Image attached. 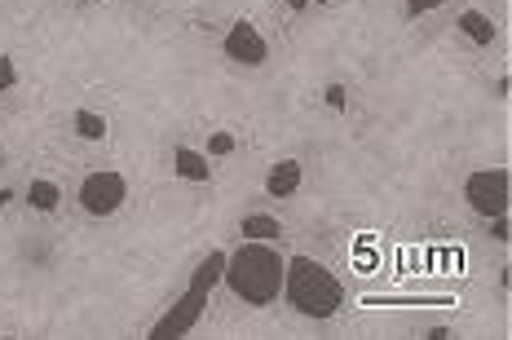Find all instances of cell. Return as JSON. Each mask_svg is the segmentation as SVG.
I'll return each instance as SVG.
<instances>
[{
  "instance_id": "cell-15",
  "label": "cell",
  "mask_w": 512,
  "mask_h": 340,
  "mask_svg": "<svg viewBox=\"0 0 512 340\" xmlns=\"http://www.w3.org/2000/svg\"><path fill=\"white\" fill-rule=\"evenodd\" d=\"M18 80V71H14V58H0V93L9 89V84Z\"/></svg>"
},
{
  "instance_id": "cell-3",
  "label": "cell",
  "mask_w": 512,
  "mask_h": 340,
  "mask_svg": "<svg viewBox=\"0 0 512 340\" xmlns=\"http://www.w3.org/2000/svg\"><path fill=\"white\" fill-rule=\"evenodd\" d=\"M226 252H212V257L195 270V279H190V292L181 296V301L168 310L159 323L151 327V340H173V336H186L190 327L204 318V305H208V292H212V283L217 279H226Z\"/></svg>"
},
{
  "instance_id": "cell-6",
  "label": "cell",
  "mask_w": 512,
  "mask_h": 340,
  "mask_svg": "<svg viewBox=\"0 0 512 340\" xmlns=\"http://www.w3.org/2000/svg\"><path fill=\"white\" fill-rule=\"evenodd\" d=\"M226 58L239 62V67H261V62L270 58V45H265V36L256 31V23L239 18V23L226 31Z\"/></svg>"
},
{
  "instance_id": "cell-12",
  "label": "cell",
  "mask_w": 512,
  "mask_h": 340,
  "mask_svg": "<svg viewBox=\"0 0 512 340\" xmlns=\"http://www.w3.org/2000/svg\"><path fill=\"white\" fill-rule=\"evenodd\" d=\"M76 133L84 137V142H102V137L111 133V129H106V120H102L98 111H89V106H80V111H76Z\"/></svg>"
},
{
  "instance_id": "cell-9",
  "label": "cell",
  "mask_w": 512,
  "mask_h": 340,
  "mask_svg": "<svg viewBox=\"0 0 512 340\" xmlns=\"http://www.w3.org/2000/svg\"><path fill=\"white\" fill-rule=\"evenodd\" d=\"M460 31L473 40V45H490V40L499 36L495 23H490L486 14H477V9H464V14H460Z\"/></svg>"
},
{
  "instance_id": "cell-5",
  "label": "cell",
  "mask_w": 512,
  "mask_h": 340,
  "mask_svg": "<svg viewBox=\"0 0 512 340\" xmlns=\"http://www.w3.org/2000/svg\"><path fill=\"white\" fill-rule=\"evenodd\" d=\"M124 199H128V182L111 168H98V173H89L80 182V208L89 217H111V212L124 208Z\"/></svg>"
},
{
  "instance_id": "cell-16",
  "label": "cell",
  "mask_w": 512,
  "mask_h": 340,
  "mask_svg": "<svg viewBox=\"0 0 512 340\" xmlns=\"http://www.w3.org/2000/svg\"><path fill=\"white\" fill-rule=\"evenodd\" d=\"M287 5H292V9H305V5H309V0H287Z\"/></svg>"
},
{
  "instance_id": "cell-10",
  "label": "cell",
  "mask_w": 512,
  "mask_h": 340,
  "mask_svg": "<svg viewBox=\"0 0 512 340\" xmlns=\"http://www.w3.org/2000/svg\"><path fill=\"white\" fill-rule=\"evenodd\" d=\"M27 204L36 208V212H53L62 204V190H58V182H49V177H36V182L27 186Z\"/></svg>"
},
{
  "instance_id": "cell-7",
  "label": "cell",
  "mask_w": 512,
  "mask_h": 340,
  "mask_svg": "<svg viewBox=\"0 0 512 340\" xmlns=\"http://www.w3.org/2000/svg\"><path fill=\"white\" fill-rule=\"evenodd\" d=\"M301 177H305V168L296 164V159H279V164L270 168V177H265V190H270L274 199H287L301 190Z\"/></svg>"
},
{
  "instance_id": "cell-11",
  "label": "cell",
  "mask_w": 512,
  "mask_h": 340,
  "mask_svg": "<svg viewBox=\"0 0 512 340\" xmlns=\"http://www.w3.org/2000/svg\"><path fill=\"white\" fill-rule=\"evenodd\" d=\"M283 235V226L274 217H265V212H252V217H243V239H261V243H274Z\"/></svg>"
},
{
  "instance_id": "cell-13",
  "label": "cell",
  "mask_w": 512,
  "mask_h": 340,
  "mask_svg": "<svg viewBox=\"0 0 512 340\" xmlns=\"http://www.w3.org/2000/svg\"><path fill=\"white\" fill-rule=\"evenodd\" d=\"M230 151H234V137L226 129H217L208 137V155H230Z\"/></svg>"
},
{
  "instance_id": "cell-8",
  "label": "cell",
  "mask_w": 512,
  "mask_h": 340,
  "mask_svg": "<svg viewBox=\"0 0 512 340\" xmlns=\"http://www.w3.org/2000/svg\"><path fill=\"white\" fill-rule=\"evenodd\" d=\"M173 168H177V177H181V182H208V177H212L208 155L190 151V146H181V151L173 155Z\"/></svg>"
},
{
  "instance_id": "cell-4",
  "label": "cell",
  "mask_w": 512,
  "mask_h": 340,
  "mask_svg": "<svg viewBox=\"0 0 512 340\" xmlns=\"http://www.w3.org/2000/svg\"><path fill=\"white\" fill-rule=\"evenodd\" d=\"M464 199L473 212H482V217H508L512 208V177L508 168H482V173H473L464 182Z\"/></svg>"
},
{
  "instance_id": "cell-2",
  "label": "cell",
  "mask_w": 512,
  "mask_h": 340,
  "mask_svg": "<svg viewBox=\"0 0 512 340\" xmlns=\"http://www.w3.org/2000/svg\"><path fill=\"white\" fill-rule=\"evenodd\" d=\"M283 296L296 314L305 318H336L340 305H345V288L323 261L314 257H292L287 261V283Z\"/></svg>"
},
{
  "instance_id": "cell-17",
  "label": "cell",
  "mask_w": 512,
  "mask_h": 340,
  "mask_svg": "<svg viewBox=\"0 0 512 340\" xmlns=\"http://www.w3.org/2000/svg\"><path fill=\"white\" fill-rule=\"evenodd\" d=\"M323 5H327V0H323Z\"/></svg>"
},
{
  "instance_id": "cell-1",
  "label": "cell",
  "mask_w": 512,
  "mask_h": 340,
  "mask_svg": "<svg viewBox=\"0 0 512 340\" xmlns=\"http://www.w3.org/2000/svg\"><path fill=\"white\" fill-rule=\"evenodd\" d=\"M283 283H287V261L261 239H243V248L226 265V288L252 310H265V305L279 301Z\"/></svg>"
},
{
  "instance_id": "cell-14",
  "label": "cell",
  "mask_w": 512,
  "mask_h": 340,
  "mask_svg": "<svg viewBox=\"0 0 512 340\" xmlns=\"http://www.w3.org/2000/svg\"><path fill=\"white\" fill-rule=\"evenodd\" d=\"M446 0H407V14L420 18V14H433V9H442Z\"/></svg>"
}]
</instances>
